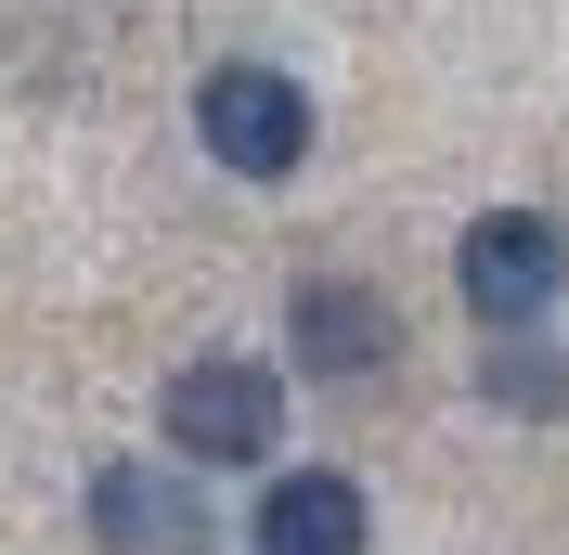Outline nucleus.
<instances>
[{"label":"nucleus","mask_w":569,"mask_h":555,"mask_svg":"<svg viewBox=\"0 0 569 555\" xmlns=\"http://www.w3.org/2000/svg\"><path fill=\"white\" fill-rule=\"evenodd\" d=\"M156 414H169V452H181V465H272V440H284V375L208 349V362H181V375H169Z\"/></svg>","instance_id":"nucleus-1"},{"label":"nucleus","mask_w":569,"mask_h":555,"mask_svg":"<svg viewBox=\"0 0 569 555\" xmlns=\"http://www.w3.org/2000/svg\"><path fill=\"white\" fill-rule=\"evenodd\" d=\"M453 284H466V311L492 323V336H531L557 311V284H569V233L543 208H479L466 245H453Z\"/></svg>","instance_id":"nucleus-2"},{"label":"nucleus","mask_w":569,"mask_h":555,"mask_svg":"<svg viewBox=\"0 0 569 555\" xmlns=\"http://www.w3.org/2000/svg\"><path fill=\"white\" fill-rule=\"evenodd\" d=\"M194 142H208L233 181H298V155H311V91L284 65H208L194 78Z\"/></svg>","instance_id":"nucleus-3"},{"label":"nucleus","mask_w":569,"mask_h":555,"mask_svg":"<svg viewBox=\"0 0 569 555\" xmlns=\"http://www.w3.org/2000/svg\"><path fill=\"white\" fill-rule=\"evenodd\" d=\"M91 543L104 555H208V504L169 465H91Z\"/></svg>","instance_id":"nucleus-4"},{"label":"nucleus","mask_w":569,"mask_h":555,"mask_svg":"<svg viewBox=\"0 0 569 555\" xmlns=\"http://www.w3.org/2000/svg\"><path fill=\"white\" fill-rule=\"evenodd\" d=\"M284 349H298V375H389L401 323H389L376 284H298L284 297Z\"/></svg>","instance_id":"nucleus-5"},{"label":"nucleus","mask_w":569,"mask_h":555,"mask_svg":"<svg viewBox=\"0 0 569 555\" xmlns=\"http://www.w3.org/2000/svg\"><path fill=\"white\" fill-rule=\"evenodd\" d=\"M259 555H362V491L337 465H298V478L259 491Z\"/></svg>","instance_id":"nucleus-6"},{"label":"nucleus","mask_w":569,"mask_h":555,"mask_svg":"<svg viewBox=\"0 0 569 555\" xmlns=\"http://www.w3.org/2000/svg\"><path fill=\"white\" fill-rule=\"evenodd\" d=\"M479 401H492V414L557 426V414H569V362H557L543 336H492V362H479Z\"/></svg>","instance_id":"nucleus-7"}]
</instances>
